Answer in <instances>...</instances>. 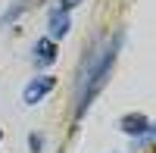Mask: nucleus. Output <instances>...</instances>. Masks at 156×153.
<instances>
[{
	"label": "nucleus",
	"instance_id": "obj_5",
	"mask_svg": "<svg viewBox=\"0 0 156 153\" xmlns=\"http://www.w3.org/2000/svg\"><path fill=\"white\" fill-rule=\"evenodd\" d=\"M72 28V22H69V12H62V9H53L50 12V19H47V31H50V41H59V37H66Z\"/></svg>",
	"mask_w": 156,
	"mask_h": 153
},
{
	"label": "nucleus",
	"instance_id": "obj_6",
	"mask_svg": "<svg viewBox=\"0 0 156 153\" xmlns=\"http://www.w3.org/2000/svg\"><path fill=\"white\" fill-rule=\"evenodd\" d=\"M28 6H31V0H12V3L3 9V16H0V25H3V28H9V25L16 22V19L22 16V12L28 9Z\"/></svg>",
	"mask_w": 156,
	"mask_h": 153
},
{
	"label": "nucleus",
	"instance_id": "obj_7",
	"mask_svg": "<svg viewBox=\"0 0 156 153\" xmlns=\"http://www.w3.org/2000/svg\"><path fill=\"white\" fill-rule=\"evenodd\" d=\"M28 150H31V153H41V150H44V134L31 131V134H28Z\"/></svg>",
	"mask_w": 156,
	"mask_h": 153
},
{
	"label": "nucleus",
	"instance_id": "obj_3",
	"mask_svg": "<svg viewBox=\"0 0 156 153\" xmlns=\"http://www.w3.org/2000/svg\"><path fill=\"white\" fill-rule=\"evenodd\" d=\"M119 128H122L128 137H140V134L156 131L153 122H150V116H144V112H128V116H122V119H119Z\"/></svg>",
	"mask_w": 156,
	"mask_h": 153
},
{
	"label": "nucleus",
	"instance_id": "obj_2",
	"mask_svg": "<svg viewBox=\"0 0 156 153\" xmlns=\"http://www.w3.org/2000/svg\"><path fill=\"white\" fill-rule=\"evenodd\" d=\"M53 87H56V78H53V75H34V78L25 84L22 100H25L28 106H34V103H41V100H44L50 91H53Z\"/></svg>",
	"mask_w": 156,
	"mask_h": 153
},
{
	"label": "nucleus",
	"instance_id": "obj_9",
	"mask_svg": "<svg viewBox=\"0 0 156 153\" xmlns=\"http://www.w3.org/2000/svg\"><path fill=\"white\" fill-rule=\"evenodd\" d=\"M0 141H3V131H0Z\"/></svg>",
	"mask_w": 156,
	"mask_h": 153
},
{
	"label": "nucleus",
	"instance_id": "obj_4",
	"mask_svg": "<svg viewBox=\"0 0 156 153\" xmlns=\"http://www.w3.org/2000/svg\"><path fill=\"white\" fill-rule=\"evenodd\" d=\"M56 56H59L56 41H50V37H41V41H34V47H31V59H34V66H50Z\"/></svg>",
	"mask_w": 156,
	"mask_h": 153
},
{
	"label": "nucleus",
	"instance_id": "obj_1",
	"mask_svg": "<svg viewBox=\"0 0 156 153\" xmlns=\"http://www.w3.org/2000/svg\"><path fill=\"white\" fill-rule=\"evenodd\" d=\"M125 41L122 31L112 34V41H106L100 50L90 47L84 59H81V69H78V94H75V122L84 119V112L90 109V103H94V97L106 87L109 81V72L115 66V56H119V47Z\"/></svg>",
	"mask_w": 156,
	"mask_h": 153
},
{
	"label": "nucleus",
	"instance_id": "obj_8",
	"mask_svg": "<svg viewBox=\"0 0 156 153\" xmlns=\"http://www.w3.org/2000/svg\"><path fill=\"white\" fill-rule=\"evenodd\" d=\"M78 3H81V0H59V6H56V9H62V12H69V9H75Z\"/></svg>",
	"mask_w": 156,
	"mask_h": 153
}]
</instances>
